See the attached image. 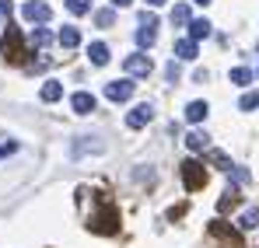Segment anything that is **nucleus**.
I'll return each mask as SVG.
<instances>
[{
  "label": "nucleus",
  "instance_id": "nucleus-6",
  "mask_svg": "<svg viewBox=\"0 0 259 248\" xmlns=\"http://www.w3.org/2000/svg\"><path fill=\"white\" fill-rule=\"evenodd\" d=\"M123 70H126L130 77H151L154 63H151V56H147V53H133V56L123 60Z\"/></svg>",
  "mask_w": 259,
  "mask_h": 248
},
{
  "label": "nucleus",
  "instance_id": "nucleus-10",
  "mask_svg": "<svg viewBox=\"0 0 259 248\" xmlns=\"http://www.w3.org/2000/svg\"><path fill=\"white\" fill-rule=\"evenodd\" d=\"M70 105H74V112H77V116H88V112H95V94L77 91V94L70 98Z\"/></svg>",
  "mask_w": 259,
  "mask_h": 248
},
{
  "label": "nucleus",
  "instance_id": "nucleus-8",
  "mask_svg": "<svg viewBox=\"0 0 259 248\" xmlns=\"http://www.w3.org/2000/svg\"><path fill=\"white\" fill-rule=\"evenodd\" d=\"M133 94V81H109L105 84V98L109 102H126Z\"/></svg>",
  "mask_w": 259,
  "mask_h": 248
},
{
  "label": "nucleus",
  "instance_id": "nucleus-24",
  "mask_svg": "<svg viewBox=\"0 0 259 248\" xmlns=\"http://www.w3.org/2000/svg\"><path fill=\"white\" fill-rule=\"evenodd\" d=\"M112 21H116V14H112V11H109V7H105V11H98V14H95V25H98V28H112Z\"/></svg>",
  "mask_w": 259,
  "mask_h": 248
},
{
  "label": "nucleus",
  "instance_id": "nucleus-17",
  "mask_svg": "<svg viewBox=\"0 0 259 248\" xmlns=\"http://www.w3.org/2000/svg\"><path fill=\"white\" fill-rule=\"evenodd\" d=\"M238 207V185H231L221 200H217V213H228V210H235Z\"/></svg>",
  "mask_w": 259,
  "mask_h": 248
},
{
  "label": "nucleus",
  "instance_id": "nucleus-30",
  "mask_svg": "<svg viewBox=\"0 0 259 248\" xmlns=\"http://www.w3.org/2000/svg\"><path fill=\"white\" fill-rule=\"evenodd\" d=\"M11 11H14V4L11 0H0V14H11Z\"/></svg>",
  "mask_w": 259,
  "mask_h": 248
},
{
  "label": "nucleus",
  "instance_id": "nucleus-22",
  "mask_svg": "<svg viewBox=\"0 0 259 248\" xmlns=\"http://www.w3.org/2000/svg\"><path fill=\"white\" fill-rule=\"evenodd\" d=\"M193 18H189V7L186 4H175L172 7V25H189Z\"/></svg>",
  "mask_w": 259,
  "mask_h": 248
},
{
  "label": "nucleus",
  "instance_id": "nucleus-11",
  "mask_svg": "<svg viewBox=\"0 0 259 248\" xmlns=\"http://www.w3.org/2000/svg\"><path fill=\"white\" fill-rule=\"evenodd\" d=\"M88 60H91L95 67H105V63H109V45H105V42H91V45H88Z\"/></svg>",
  "mask_w": 259,
  "mask_h": 248
},
{
  "label": "nucleus",
  "instance_id": "nucleus-2",
  "mask_svg": "<svg viewBox=\"0 0 259 248\" xmlns=\"http://www.w3.org/2000/svg\"><path fill=\"white\" fill-rule=\"evenodd\" d=\"M0 49H4V60H7V63H14V67H18V63H25L28 49H25V39H21V28H18V25H7Z\"/></svg>",
  "mask_w": 259,
  "mask_h": 248
},
{
  "label": "nucleus",
  "instance_id": "nucleus-1",
  "mask_svg": "<svg viewBox=\"0 0 259 248\" xmlns=\"http://www.w3.org/2000/svg\"><path fill=\"white\" fill-rule=\"evenodd\" d=\"M95 203H98V210H91L88 227H91L95 234H116V231H119V207L112 203V196L98 192V196H95Z\"/></svg>",
  "mask_w": 259,
  "mask_h": 248
},
{
  "label": "nucleus",
  "instance_id": "nucleus-27",
  "mask_svg": "<svg viewBox=\"0 0 259 248\" xmlns=\"http://www.w3.org/2000/svg\"><path fill=\"white\" fill-rule=\"evenodd\" d=\"M81 151H105V143H102V140H81V143L74 147V154H81Z\"/></svg>",
  "mask_w": 259,
  "mask_h": 248
},
{
  "label": "nucleus",
  "instance_id": "nucleus-15",
  "mask_svg": "<svg viewBox=\"0 0 259 248\" xmlns=\"http://www.w3.org/2000/svg\"><path fill=\"white\" fill-rule=\"evenodd\" d=\"M207 112H210L207 102H189V105H186V119H189V123H203Z\"/></svg>",
  "mask_w": 259,
  "mask_h": 248
},
{
  "label": "nucleus",
  "instance_id": "nucleus-7",
  "mask_svg": "<svg viewBox=\"0 0 259 248\" xmlns=\"http://www.w3.org/2000/svg\"><path fill=\"white\" fill-rule=\"evenodd\" d=\"M21 14H25V21H35V25H46V21L53 18L49 4H42V0H28V4L21 7Z\"/></svg>",
  "mask_w": 259,
  "mask_h": 248
},
{
  "label": "nucleus",
  "instance_id": "nucleus-19",
  "mask_svg": "<svg viewBox=\"0 0 259 248\" xmlns=\"http://www.w3.org/2000/svg\"><path fill=\"white\" fill-rule=\"evenodd\" d=\"M39 94H42V102H56V98L63 94V84H60V81H46Z\"/></svg>",
  "mask_w": 259,
  "mask_h": 248
},
{
  "label": "nucleus",
  "instance_id": "nucleus-14",
  "mask_svg": "<svg viewBox=\"0 0 259 248\" xmlns=\"http://www.w3.org/2000/svg\"><path fill=\"white\" fill-rule=\"evenodd\" d=\"M56 42H60L63 49H74V45L81 42V32H77L74 25H63V28H60V35H56Z\"/></svg>",
  "mask_w": 259,
  "mask_h": 248
},
{
  "label": "nucleus",
  "instance_id": "nucleus-18",
  "mask_svg": "<svg viewBox=\"0 0 259 248\" xmlns=\"http://www.w3.org/2000/svg\"><path fill=\"white\" fill-rule=\"evenodd\" d=\"M228 77H231V84H238V87H249V84H252V70H249V67H235Z\"/></svg>",
  "mask_w": 259,
  "mask_h": 248
},
{
  "label": "nucleus",
  "instance_id": "nucleus-23",
  "mask_svg": "<svg viewBox=\"0 0 259 248\" xmlns=\"http://www.w3.org/2000/svg\"><path fill=\"white\" fill-rule=\"evenodd\" d=\"M256 105H259V91H249V94H242V102H238V109H242V112H252Z\"/></svg>",
  "mask_w": 259,
  "mask_h": 248
},
{
  "label": "nucleus",
  "instance_id": "nucleus-16",
  "mask_svg": "<svg viewBox=\"0 0 259 248\" xmlns=\"http://www.w3.org/2000/svg\"><path fill=\"white\" fill-rule=\"evenodd\" d=\"M172 53L179 56V60H196V42H193V39H179Z\"/></svg>",
  "mask_w": 259,
  "mask_h": 248
},
{
  "label": "nucleus",
  "instance_id": "nucleus-13",
  "mask_svg": "<svg viewBox=\"0 0 259 248\" xmlns=\"http://www.w3.org/2000/svg\"><path fill=\"white\" fill-rule=\"evenodd\" d=\"M186 147H189L193 154H200V151H207V147H210V136H207V133H200V129H193V133L186 136Z\"/></svg>",
  "mask_w": 259,
  "mask_h": 248
},
{
  "label": "nucleus",
  "instance_id": "nucleus-21",
  "mask_svg": "<svg viewBox=\"0 0 259 248\" xmlns=\"http://www.w3.org/2000/svg\"><path fill=\"white\" fill-rule=\"evenodd\" d=\"M245 231H252V227H259V207H249L245 213H242V220H238Z\"/></svg>",
  "mask_w": 259,
  "mask_h": 248
},
{
  "label": "nucleus",
  "instance_id": "nucleus-20",
  "mask_svg": "<svg viewBox=\"0 0 259 248\" xmlns=\"http://www.w3.org/2000/svg\"><path fill=\"white\" fill-rule=\"evenodd\" d=\"M49 42H53V32H49V28H42V25H39V28H35V32H32V45H35V49H46V45H49Z\"/></svg>",
  "mask_w": 259,
  "mask_h": 248
},
{
  "label": "nucleus",
  "instance_id": "nucleus-4",
  "mask_svg": "<svg viewBox=\"0 0 259 248\" xmlns=\"http://www.w3.org/2000/svg\"><path fill=\"white\" fill-rule=\"evenodd\" d=\"M207 231H210V238L221 241L224 248H245V245H242V234H238L235 227H228L224 220H210V227H207Z\"/></svg>",
  "mask_w": 259,
  "mask_h": 248
},
{
  "label": "nucleus",
  "instance_id": "nucleus-25",
  "mask_svg": "<svg viewBox=\"0 0 259 248\" xmlns=\"http://www.w3.org/2000/svg\"><path fill=\"white\" fill-rule=\"evenodd\" d=\"M67 11L70 14H88L91 11V0H67Z\"/></svg>",
  "mask_w": 259,
  "mask_h": 248
},
{
  "label": "nucleus",
  "instance_id": "nucleus-29",
  "mask_svg": "<svg viewBox=\"0 0 259 248\" xmlns=\"http://www.w3.org/2000/svg\"><path fill=\"white\" fill-rule=\"evenodd\" d=\"M165 74H168V81H175V77H179V63H175V60L165 67Z\"/></svg>",
  "mask_w": 259,
  "mask_h": 248
},
{
  "label": "nucleus",
  "instance_id": "nucleus-9",
  "mask_svg": "<svg viewBox=\"0 0 259 248\" xmlns=\"http://www.w3.org/2000/svg\"><path fill=\"white\" fill-rule=\"evenodd\" d=\"M151 119H154V109L144 102V105H137V109L126 116V126H130V129H140V126H147Z\"/></svg>",
  "mask_w": 259,
  "mask_h": 248
},
{
  "label": "nucleus",
  "instance_id": "nucleus-26",
  "mask_svg": "<svg viewBox=\"0 0 259 248\" xmlns=\"http://www.w3.org/2000/svg\"><path fill=\"white\" fill-rule=\"evenodd\" d=\"M228 175H231V182H235V185H245V182H249V171H245V168H238V165H231Z\"/></svg>",
  "mask_w": 259,
  "mask_h": 248
},
{
  "label": "nucleus",
  "instance_id": "nucleus-31",
  "mask_svg": "<svg viewBox=\"0 0 259 248\" xmlns=\"http://www.w3.org/2000/svg\"><path fill=\"white\" fill-rule=\"evenodd\" d=\"M133 0H112V7H130Z\"/></svg>",
  "mask_w": 259,
  "mask_h": 248
},
{
  "label": "nucleus",
  "instance_id": "nucleus-33",
  "mask_svg": "<svg viewBox=\"0 0 259 248\" xmlns=\"http://www.w3.org/2000/svg\"><path fill=\"white\" fill-rule=\"evenodd\" d=\"M196 4H203V7H207V4H210V0H196Z\"/></svg>",
  "mask_w": 259,
  "mask_h": 248
},
{
  "label": "nucleus",
  "instance_id": "nucleus-28",
  "mask_svg": "<svg viewBox=\"0 0 259 248\" xmlns=\"http://www.w3.org/2000/svg\"><path fill=\"white\" fill-rule=\"evenodd\" d=\"M210 161H214L221 171H231V161H228V154H221V151H214V154H210Z\"/></svg>",
  "mask_w": 259,
  "mask_h": 248
},
{
  "label": "nucleus",
  "instance_id": "nucleus-12",
  "mask_svg": "<svg viewBox=\"0 0 259 248\" xmlns=\"http://www.w3.org/2000/svg\"><path fill=\"white\" fill-rule=\"evenodd\" d=\"M210 32H214V28H210V21H207V18H196V21H189V39H193V42L210 39Z\"/></svg>",
  "mask_w": 259,
  "mask_h": 248
},
{
  "label": "nucleus",
  "instance_id": "nucleus-32",
  "mask_svg": "<svg viewBox=\"0 0 259 248\" xmlns=\"http://www.w3.org/2000/svg\"><path fill=\"white\" fill-rule=\"evenodd\" d=\"M147 4H151V7H161V4H165V0H147Z\"/></svg>",
  "mask_w": 259,
  "mask_h": 248
},
{
  "label": "nucleus",
  "instance_id": "nucleus-3",
  "mask_svg": "<svg viewBox=\"0 0 259 248\" xmlns=\"http://www.w3.org/2000/svg\"><path fill=\"white\" fill-rule=\"evenodd\" d=\"M179 171H182V185H186V192H200V189L207 185V168H203V161L186 158V161L179 165Z\"/></svg>",
  "mask_w": 259,
  "mask_h": 248
},
{
  "label": "nucleus",
  "instance_id": "nucleus-5",
  "mask_svg": "<svg viewBox=\"0 0 259 248\" xmlns=\"http://www.w3.org/2000/svg\"><path fill=\"white\" fill-rule=\"evenodd\" d=\"M154 42H158V18L144 11L140 14V28H137V45L140 49H151Z\"/></svg>",
  "mask_w": 259,
  "mask_h": 248
}]
</instances>
